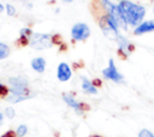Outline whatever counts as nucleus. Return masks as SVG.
<instances>
[{"label": "nucleus", "mask_w": 154, "mask_h": 137, "mask_svg": "<svg viewBox=\"0 0 154 137\" xmlns=\"http://www.w3.org/2000/svg\"><path fill=\"white\" fill-rule=\"evenodd\" d=\"M118 7L126 25L134 29L143 22L146 12H147L144 6L138 5L130 0H120V2L118 4Z\"/></svg>", "instance_id": "obj_1"}, {"label": "nucleus", "mask_w": 154, "mask_h": 137, "mask_svg": "<svg viewBox=\"0 0 154 137\" xmlns=\"http://www.w3.org/2000/svg\"><path fill=\"white\" fill-rule=\"evenodd\" d=\"M8 88L11 94L20 95L26 99L34 96V93L29 89V81L24 76H13L8 78Z\"/></svg>", "instance_id": "obj_2"}, {"label": "nucleus", "mask_w": 154, "mask_h": 137, "mask_svg": "<svg viewBox=\"0 0 154 137\" xmlns=\"http://www.w3.org/2000/svg\"><path fill=\"white\" fill-rule=\"evenodd\" d=\"M99 26L101 29V31L103 32V35L107 37V38H111V40H117V37L120 35L119 32V26L117 25V23L114 22V19L107 14L105 11L101 16H99Z\"/></svg>", "instance_id": "obj_3"}, {"label": "nucleus", "mask_w": 154, "mask_h": 137, "mask_svg": "<svg viewBox=\"0 0 154 137\" xmlns=\"http://www.w3.org/2000/svg\"><path fill=\"white\" fill-rule=\"evenodd\" d=\"M57 35H51V34H40V32H32V35L29 38V46L42 50V49H48L57 44Z\"/></svg>", "instance_id": "obj_4"}, {"label": "nucleus", "mask_w": 154, "mask_h": 137, "mask_svg": "<svg viewBox=\"0 0 154 137\" xmlns=\"http://www.w3.org/2000/svg\"><path fill=\"white\" fill-rule=\"evenodd\" d=\"M100 4H101L102 10L114 19V22L117 23V25L119 26V29L128 30V25H126L124 18H123V16H122V13L119 11L118 5H116L111 0H100Z\"/></svg>", "instance_id": "obj_5"}, {"label": "nucleus", "mask_w": 154, "mask_h": 137, "mask_svg": "<svg viewBox=\"0 0 154 137\" xmlns=\"http://www.w3.org/2000/svg\"><path fill=\"white\" fill-rule=\"evenodd\" d=\"M101 73H102V76H103L105 79L112 81V82H114V83H123V82H124V77H123V75L118 71V68L116 67L114 60H113L112 58L108 60L107 67H105Z\"/></svg>", "instance_id": "obj_6"}, {"label": "nucleus", "mask_w": 154, "mask_h": 137, "mask_svg": "<svg viewBox=\"0 0 154 137\" xmlns=\"http://www.w3.org/2000/svg\"><path fill=\"white\" fill-rule=\"evenodd\" d=\"M90 36V29L85 23H76L71 28V37L76 42L85 41Z\"/></svg>", "instance_id": "obj_7"}, {"label": "nucleus", "mask_w": 154, "mask_h": 137, "mask_svg": "<svg viewBox=\"0 0 154 137\" xmlns=\"http://www.w3.org/2000/svg\"><path fill=\"white\" fill-rule=\"evenodd\" d=\"M116 42H117V44H118V50H119V53H120L122 55H124L125 58L129 56L130 53H131V50H132V46H131L130 41L128 40V37H125V36H123V35L120 34V35L117 37Z\"/></svg>", "instance_id": "obj_8"}, {"label": "nucleus", "mask_w": 154, "mask_h": 137, "mask_svg": "<svg viewBox=\"0 0 154 137\" xmlns=\"http://www.w3.org/2000/svg\"><path fill=\"white\" fill-rule=\"evenodd\" d=\"M57 77L60 82H67L72 77V71L71 67L69 66L67 62H60L57 67Z\"/></svg>", "instance_id": "obj_9"}, {"label": "nucleus", "mask_w": 154, "mask_h": 137, "mask_svg": "<svg viewBox=\"0 0 154 137\" xmlns=\"http://www.w3.org/2000/svg\"><path fill=\"white\" fill-rule=\"evenodd\" d=\"M63 100H64L65 103H66L69 107H71L76 113L82 114V113L84 112V105H83L82 102H78L71 94H64V95H63Z\"/></svg>", "instance_id": "obj_10"}, {"label": "nucleus", "mask_w": 154, "mask_h": 137, "mask_svg": "<svg viewBox=\"0 0 154 137\" xmlns=\"http://www.w3.org/2000/svg\"><path fill=\"white\" fill-rule=\"evenodd\" d=\"M152 31H154V20H146L134 29V35H143Z\"/></svg>", "instance_id": "obj_11"}, {"label": "nucleus", "mask_w": 154, "mask_h": 137, "mask_svg": "<svg viewBox=\"0 0 154 137\" xmlns=\"http://www.w3.org/2000/svg\"><path fill=\"white\" fill-rule=\"evenodd\" d=\"M81 85H82V90L85 94H90V95H96L97 94V88L94 85L93 81H89L87 77H81Z\"/></svg>", "instance_id": "obj_12"}, {"label": "nucleus", "mask_w": 154, "mask_h": 137, "mask_svg": "<svg viewBox=\"0 0 154 137\" xmlns=\"http://www.w3.org/2000/svg\"><path fill=\"white\" fill-rule=\"evenodd\" d=\"M31 68L37 73H43L46 70V59L42 56H36L30 61Z\"/></svg>", "instance_id": "obj_13"}, {"label": "nucleus", "mask_w": 154, "mask_h": 137, "mask_svg": "<svg viewBox=\"0 0 154 137\" xmlns=\"http://www.w3.org/2000/svg\"><path fill=\"white\" fill-rule=\"evenodd\" d=\"M10 53H11L10 47H8L7 44L0 42V60H4V59H6V58H8Z\"/></svg>", "instance_id": "obj_14"}, {"label": "nucleus", "mask_w": 154, "mask_h": 137, "mask_svg": "<svg viewBox=\"0 0 154 137\" xmlns=\"http://www.w3.org/2000/svg\"><path fill=\"white\" fill-rule=\"evenodd\" d=\"M28 133V126L24 124H20L17 129H16V136L17 137H24Z\"/></svg>", "instance_id": "obj_15"}, {"label": "nucleus", "mask_w": 154, "mask_h": 137, "mask_svg": "<svg viewBox=\"0 0 154 137\" xmlns=\"http://www.w3.org/2000/svg\"><path fill=\"white\" fill-rule=\"evenodd\" d=\"M10 94V88L8 85H5L0 82V99H6L7 95Z\"/></svg>", "instance_id": "obj_16"}, {"label": "nucleus", "mask_w": 154, "mask_h": 137, "mask_svg": "<svg viewBox=\"0 0 154 137\" xmlns=\"http://www.w3.org/2000/svg\"><path fill=\"white\" fill-rule=\"evenodd\" d=\"M4 114H5V117H6V118H8V119H13V118H14V115H16V111H14V108H13V107L8 106V107H6V108H5Z\"/></svg>", "instance_id": "obj_17"}, {"label": "nucleus", "mask_w": 154, "mask_h": 137, "mask_svg": "<svg viewBox=\"0 0 154 137\" xmlns=\"http://www.w3.org/2000/svg\"><path fill=\"white\" fill-rule=\"evenodd\" d=\"M5 10H6V13H7V16H10V17H12V16H14L16 14V7L13 6V5H11V4H7L6 6H5Z\"/></svg>", "instance_id": "obj_18"}, {"label": "nucleus", "mask_w": 154, "mask_h": 137, "mask_svg": "<svg viewBox=\"0 0 154 137\" xmlns=\"http://www.w3.org/2000/svg\"><path fill=\"white\" fill-rule=\"evenodd\" d=\"M138 137H154V133L147 129H142L138 132Z\"/></svg>", "instance_id": "obj_19"}, {"label": "nucleus", "mask_w": 154, "mask_h": 137, "mask_svg": "<svg viewBox=\"0 0 154 137\" xmlns=\"http://www.w3.org/2000/svg\"><path fill=\"white\" fill-rule=\"evenodd\" d=\"M2 121H4V114L0 112V125L2 124Z\"/></svg>", "instance_id": "obj_20"}, {"label": "nucleus", "mask_w": 154, "mask_h": 137, "mask_svg": "<svg viewBox=\"0 0 154 137\" xmlns=\"http://www.w3.org/2000/svg\"><path fill=\"white\" fill-rule=\"evenodd\" d=\"M4 10H5V6L0 2V13H1V12H4Z\"/></svg>", "instance_id": "obj_21"}, {"label": "nucleus", "mask_w": 154, "mask_h": 137, "mask_svg": "<svg viewBox=\"0 0 154 137\" xmlns=\"http://www.w3.org/2000/svg\"><path fill=\"white\" fill-rule=\"evenodd\" d=\"M63 1H64V2H66V4H70V2H72L73 0H63Z\"/></svg>", "instance_id": "obj_22"}, {"label": "nucleus", "mask_w": 154, "mask_h": 137, "mask_svg": "<svg viewBox=\"0 0 154 137\" xmlns=\"http://www.w3.org/2000/svg\"><path fill=\"white\" fill-rule=\"evenodd\" d=\"M153 13H154V6H153Z\"/></svg>", "instance_id": "obj_23"}]
</instances>
